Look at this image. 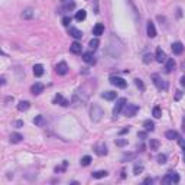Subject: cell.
Masks as SVG:
<instances>
[{
	"mask_svg": "<svg viewBox=\"0 0 185 185\" xmlns=\"http://www.w3.org/2000/svg\"><path fill=\"white\" fill-rule=\"evenodd\" d=\"M104 116V112H103V109L100 107L98 104H93L91 106V110H90V117H91V120L93 121H100L101 120V117Z\"/></svg>",
	"mask_w": 185,
	"mask_h": 185,
	"instance_id": "obj_1",
	"label": "cell"
},
{
	"mask_svg": "<svg viewBox=\"0 0 185 185\" xmlns=\"http://www.w3.org/2000/svg\"><path fill=\"white\" fill-rule=\"evenodd\" d=\"M163 184H178L179 182V175L177 172H168L165 177L162 178Z\"/></svg>",
	"mask_w": 185,
	"mask_h": 185,
	"instance_id": "obj_2",
	"label": "cell"
},
{
	"mask_svg": "<svg viewBox=\"0 0 185 185\" xmlns=\"http://www.w3.org/2000/svg\"><path fill=\"white\" fill-rule=\"evenodd\" d=\"M110 84H112V85H116L117 88H126V87H127V82L123 80L121 77H116V75H112V77H110Z\"/></svg>",
	"mask_w": 185,
	"mask_h": 185,
	"instance_id": "obj_3",
	"label": "cell"
},
{
	"mask_svg": "<svg viewBox=\"0 0 185 185\" xmlns=\"http://www.w3.org/2000/svg\"><path fill=\"white\" fill-rule=\"evenodd\" d=\"M152 80H153V84L156 85V88H158V90H166V88H168V84H166V81L162 80L159 75L153 74V75H152Z\"/></svg>",
	"mask_w": 185,
	"mask_h": 185,
	"instance_id": "obj_4",
	"label": "cell"
},
{
	"mask_svg": "<svg viewBox=\"0 0 185 185\" xmlns=\"http://www.w3.org/2000/svg\"><path fill=\"white\" fill-rule=\"evenodd\" d=\"M126 103H127V100H126V98H119V100L116 101V106H114V109H113V116H114V117L120 114V112L124 109Z\"/></svg>",
	"mask_w": 185,
	"mask_h": 185,
	"instance_id": "obj_5",
	"label": "cell"
},
{
	"mask_svg": "<svg viewBox=\"0 0 185 185\" xmlns=\"http://www.w3.org/2000/svg\"><path fill=\"white\" fill-rule=\"evenodd\" d=\"M137 112H139V107H137L136 104H126L124 106V116H127V117H135Z\"/></svg>",
	"mask_w": 185,
	"mask_h": 185,
	"instance_id": "obj_6",
	"label": "cell"
},
{
	"mask_svg": "<svg viewBox=\"0 0 185 185\" xmlns=\"http://www.w3.org/2000/svg\"><path fill=\"white\" fill-rule=\"evenodd\" d=\"M94 151H96V153L98 155V156H106V155L109 153L107 146H106L104 143H97V145L94 146Z\"/></svg>",
	"mask_w": 185,
	"mask_h": 185,
	"instance_id": "obj_7",
	"label": "cell"
},
{
	"mask_svg": "<svg viewBox=\"0 0 185 185\" xmlns=\"http://www.w3.org/2000/svg\"><path fill=\"white\" fill-rule=\"evenodd\" d=\"M43 88H45V85L42 82H35L32 87H31V93H32L33 96H39L40 93L43 91Z\"/></svg>",
	"mask_w": 185,
	"mask_h": 185,
	"instance_id": "obj_8",
	"label": "cell"
},
{
	"mask_svg": "<svg viewBox=\"0 0 185 185\" xmlns=\"http://www.w3.org/2000/svg\"><path fill=\"white\" fill-rule=\"evenodd\" d=\"M55 71L58 75H65V74L68 73V65H67V62H59V64L55 67Z\"/></svg>",
	"mask_w": 185,
	"mask_h": 185,
	"instance_id": "obj_9",
	"label": "cell"
},
{
	"mask_svg": "<svg viewBox=\"0 0 185 185\" xmlns=\"http://www.w3.org/2000/svg\"><path fill=\"white\" fill-rule=\"evenodd\" d=\"M146 32H148L149 38H155L156 36V28H155V23H153L152 20H149L148 25H146Z\"/></svg>",
	"mask_w": 185,
	"mask_h": 185,
	"instance_id": "obj_10",
	"label": "cell"
},
{
	"mask_svg": "<svg viewBox=\"0 0 185 185\" xmlns=\"http://www.w3.org/2000/svg\"><path fill=\"white\" fill-rule=\"evenodd\" d=\"M54 103H55V104L62 106V107H68V106H70V101H68L67 98H64L61 94H56L55 98H54Z\"/></svg>",
	"mask_w": 185,
	"mask_h": 185,
	"instance_id": "obj_11",
	"label": "cell"
},
{
	"mask_svg": "<svg viewBox=\"0 0 185 185\" xmlns=\"http://www.w3.org/2000/svg\"><path fill=\"white\" fill-rule=\"evenodd\" d=\"M155 59L159 62V64H162V62H165L166 61V55H165V52L162 51V48H158L156 49V54H155Z\"/></svg>",
	"mask_w": 185,
	"mask_h": 185,
	"instance_id": "obj_12",
	"label": "cell"
},
{
	"mask_svg": "<svg viewBox=\"0 0 185 185\" xmlns=\"http://www.w3.org/2000/svg\"><path fill=\"white\" fill-rule=\"evenodd\" d=\"M172 52H174L175 55H181V54L184 52V45H182L181 42H175V43H172Z\"/></svg>",
	"mask_w": 185,
	"mask_h": 185,
	"instance_id": "obj_13",
	"label": "cell"
},
{
	"mask_svg": "<svg viewBox=\"0 0 185 185\" xmlns=\"http://www.w3.org/2000/svg\"><path fill=\"white\" fill-rule=\"evenodd\" d=\"M70 51H71V54H74V55H78V54H81V51H82V46H81V43H78V42H73L71 46H70Z\"/></svg>",
	"mask_w": 185,
	"mask_h": 185,
	"instance_id": "obj_14",
	"label": "cell"
},
{
	"mask_svg": "<svg viewBox=\"0 0 185 185\" xmlns=\"http://www.w3.org/2000/svg\"><path fill=\"white\" fill-rule=\"evenodd\" d=\"M82 59H84V62H87V64H96V58L93 55V52H85V54H82Z\"/></svg>",
	"mask_w": 185,
	"mask_h": 185,
	"instance_id": "obj_15",
	"label": "cell"
},
{
	"mask_svg": "<svg viewBox=\"0 0 185 185\" xmlns=\"http://www.w3.org/2000/svg\"><path fill=\"white\" fill-rule=\"evenodd\" d=\"M104 33V25L103 23H97L94 28H93V35H96V36H100V35H103Z\"/></svg>",
	"mask_w": 185,
	"mask_h": 185,
	"instance_id": "obj_16",
	"label": "cell"
},
{
	"mask_svg": "<svg viewBox=\"0 0 185 185\" xmlns=\"http://www.w3.org/2000/svg\"><path fill=\"white\" fill-rule=\"evenodd\" d=\"M175 70V61H174V58H169V59H166V65H165V71L166 73H172Z\"/></svg>",
	"mask_w": 185,
	"mask_h": 185,
	"instance_id": "obj_17",
	"label": "cell"
},
{
	"mask_svg": "<svg viewBox=\"0 0 185 185\" xmlns=\"http://www.w3.org/2000/svg\"><path fill=\"white\" fill-rule=\"evenodd\" d=\"M68 33H70L73 38H75V39H81V38H82V32H81L80 29H77V28H70Z\"/></svg>",
	"mask_w": 185,
	"mask_h": 185,
	"instance_id": "obj_18",
	"label": "cell"
},
{
	"mask_svg": "<svg viewBox=\"0 0 185 185\" xmlns=\"http://www.w3.org/2000/svg\"><path fill=\"white\" fill-rule=\"evenodd\" d=\"M33 75L35 77H42L43 75V65L40 64L33 65Z\"/></svg>",
	"mask_w": 185,
	"mask_h": 185,
	"instance_id": "obj_19",
	"label": "cell"
},
{
	"mask_svg": "<svg viewBox=\"0 0 185 185\" xmlns=\"http://www.w3.org/2000/svg\"><path fill=\"white\" fill-rule=\"evenodd\" d=\"M33 123H35V126H38V127H43L45 126V117L43 116H36L35 119H33Z\"/></svg>",
	"mask_w": 185,
	"mask_h": 185,
	"instance_id": "obj_20",
	"label": "cell"
},
{
	"mask_svg": "<svg viewBox=\"0 0 185 185\" xmlns=\"http://www.w3.org/2000/svg\"><path fill=\"white\" fill-rule=\"evenodd\" d=\"M101 97L106 98V100H109V101H112V100H114L117 97V93H114V91H106V93L101 94Z\"/></svg>",
	"mask_w": 185,
	"mask_h": 185,
	"instance_id": "obj_21",
	"label": "cell"
},
{
	"mask_svg": "<svg viewBox=\"0 0 185 185\" xmlns=\"http://www.w3.org/2000/svg\"><path fill=\"white\" fill-rule=\"evenodd\" d=\"M143 127L146 132H153L155 130V123L152 120H145L143 121Z\"/></svg>",
	"mask_w": 185,
	"mask_h": 185,
	"instance_id": "obj_22",
	"label": "cell"
},
{
	"mask_svg": "<svg viewBox=\"0 0 185 185\" xmlns=\"http://www.w3.org/2000/svg\"><path fill=\"white\" fill-rule=\"evenodd\" d=\"M29 107H31V103H29V101H19L17 110H19V112H26Z\"/></svg>",
	"mask_w": 185,
	"mask_h": 185,
	"instance_id": "obj_23",
	"label": "cell"
},
{
	"mask_svg": "<svg viewBox=\"0 0 185 185\" xmlns=\"http://www.w3.org/2000/svg\"><path fill=\"white\" fill-rule=\"evenodd\" d=\"M22 139H23V136L20 133H12L10 135V142L12 143H19V142H22Z\"/></svg>",
	"mask_w": 185,
	"mask_h": 185,
	"instance_id": "obj_24",
	"label": "cell"
},
{
	"mask_svg": "<svg viewBox=\"0 0 185 185\" xmlns=\"http://www.w3.org/2000/svg\"><path fill=\"white\" fill-rule=\"evenodd\" d=\"M22 17L23 19H33L35 17V12H33L32 9H26V10H23V13H22Z\"/></svg>",
	"mask_w": 185,
	"mask_h": 185,
	"instance_id": "obj_25",
	"label": "cell"
},
{
	"mask_svg": "<svg viewBox=\"0 0 185 185\" xmlns=\"http://www.w3.org/2000/svg\"><path fill=\"white\" fill-rule=\"evenodd\" d=\"M165 136H166V139H169V140H174V139L178 140L179 135H178V132H175V130H168V132L165 133Z\"/></svg>",
	"mask_w": 185,
	"mask_h": 185,
	"instance_id": "obj_26",
	"label": "cell"
},
{
	"mask_svg": "<svg viewBox=\"0 0 185 185\" xmlns=\"http://www.w3.org/2000/svg\"><path fill=\"white\" fill-rule=\"evenodd\" d=\"M85 17H87V12H85V10H78V12L75 13V19H77L78 22L84 20Z\"/></svg>",
	"mask_w": 185,
	"mask_h": 185,
	"instance_id": "obj_27",
	"label": "cell"
},
{
	"mask_svg": "<svg viewBox=\"0 0 185 185\" xmlns=\"http://www.w3.org/2000/svg\"><path fill=\"white\" fill-rule=\"evenodd\" d=\"M104 177H107V171H96V172H93V178H96V179H101Z\"/></svg>",
	"mask_w": 185,
	"mask_h": 185,
	"instance_id": "obj_28",
	"label": "cell"
},
{
	"mask_svg": "<svg viewBox=\"0 0 185 185\" xmlns=\"http://www.w3.org/2000/svg\"><path fill=\"white\" fill-rule=\"evenodd\" d=\"M98 45H100V40L97 39V38L90 40V49H91V51H96V49L98 48Z\"/></svg>",
	"mask_w": 185,
	"mask_h": 185,
	"instance_id": "obj_29",
	"label": "cell"
},
{
	"mask_svg": "<svg viewBox=\"0 0 185 185\" xmlns=\"http://www.w3.org/2000/svg\"><path fill=\"white\" fill-rule=\"evenodd\" d=\"M149 146H151V151H156V149L159 148V140H156V139H151Z\"/></svg>",
	"mask_w": 185,
	"mask_h": 185,
	"instance_id": "obj_30",
	"label": "cell"
},
{
	"mask_svg": "<svg viewBox=\"0 0 185 185\" xmlns=\"http://www.w3.org/2000/svg\"><path fill=\"white\" fill-rule=\"evenodd\" d=\"M64 7H62V10H73L74 7H75V3L74 1H64Z\"/></svg>",
	"mask_w": 185,
	"mask_h": 185,
	"instance_id": "obj_31",
	"label": "cell"
},
{
	"mask_svg": "<svg viewBox=\"0 0 185 185\" xmlns=\"http://www.w3.org/2000/svg\"><path fill=\"white\" fill-rule=\"evenodd\" d=\"M90 162H91V156H88V155L81 158V165H82V166H88Z\"/></svg>",
	"mask_w": 185,
	"mask_h": 185,
	"instance_id": "obj_32",
	"label": "cell"
},
{
	"mask_svg": "<svg viewBox=\"0 0 185 185\" xmlns=\"http://www.w3.org/2000/svg\"><path fill=\"white\" fill-rule=\"evenodd\" d=\"M153 117H156V119H159V117H161L162 116V112H161V107H158V106H156V107H153Z\"/></svg>",
	"mask_w": 185,
	"mask_h": 185,
	"instance_id": "obj_33",
	"label": "cell"
},
{
	"mask_svg": "<svg viewBox=\"0 0 185 185\" xmlns=\"http://www.w3.org/2000/svg\"><path fill=\"white\" fill-rule=\"evenodd\" d=\"M133 172H135V175H139V174H142L143 172V166L142 165H135V168H133Z\"/></svg>",
	"mask_w": 185,
	"mask_h": 185,
	"instance_id": "obj_34",
	"label": "cell"
},
{
	"mask_svg": "<svg viewBox=\"0 0 185 185\" xmlns=\"http://www.w3.org/2000/svg\"><path fill=\"white\" fill-rule=\"evenodd\" d=\"M156 159H158V163L163 165V163H166V155H163V153H162V155H158Z\"/></svg>",
	"mask_w": 185,
	"mask_h": 185,
	"instance_id": "obj_35",
	"label": "cell"
},
{
	"mask_svg": "<svg viewBox=\"0 0 185 185\" xmlns=\"http://www.w3.org/2000/svg\"><path fill=\"white\" fill-rule=\"evenodd\" d=\"M135 84H136L137 88L145 90V85H143V82H142V80H140V78H136V80H135Z\"/></svg>",
	"mask_w": 185,
	"mask_h": 185,
	"instance_id": "obj_36",
	"label": "cell"
},
{
	"mask_svg": "<svg viewBox=\"0 0 185 185\" xmlns=\"http://www.w3.org/2000/svg\"><path fill=\"white\" fill-rule=\"evenodd\" d=\"M70 23H71V17H70V16H64V17H62V25H64V26H68Z\"/></svg>",
	"mask_w": 185,
	"mask_h": 185,
	"instance_id": "obj_37",
	"label": "cell"
},
{
	"mask_svg": "<svg viewBox=\"0 0 185 185\" xmlns=\"http://www.w3.org/2000/svg\"><path fill=\"white\" fill-rule=\"evenodd\" d=\"M116 145L121 148V146L127 145V140H126V139H119V140H116Z\"/></svg>",
	"mask_w": 185,
	"mask_h": 185,
	"instance_id": "obj_38",
	"label": "cell"
},
{
	"mask_svg": "<svg viewBox=\"0 0 185 185\" xmlns=\"http://www.w3.org/2000/svg\"><path fill=\"white\" fill-rule=\"evenodd\" d=\"M151 61H152V55H151V54H146L145 58H143V62H145V64H149Z\"/></svg>",
	"mask_w": 185,
	"mask_h": 185,
	"instance_id": "obj_39",
	"label": "cell"
},
{
	"mask_svg": "<svg viewBox=\"0 0 185 185\" xmlns=\"http://www.w3.org/2000/svg\"><path fill=\"white\" fill-rule=\"evenodd\" d=\"M146 136H148L146 132H139V133H137V137H140V139H146Z\"/></svg>",
	"mask_w": 185,
	"mask_h": 185,
	"instance_id": "obj_40",
	"label": "cell"
},
{
	"mask_svg": "<svg viewBox=\"0 0 185 185\" xmlns=\"http://www.w3.org/2000/svg\"><path fill=\"white\" fill-rule=\"evenodd\" d=\"M126 133H129V127H124V129H121L119 132V135H126Z\"/></svg>",
	"mask_w": 185,
	"mask_h": 185,
	"instance_id": "obj_41",
	"label": "cell"
},
{
	"mask_svg": "<svg viewBox=\"0 0 185 185\" xmlns=\"http://www.w3.org/2000/svg\"><path fill=\"white\" fill-rule=\"evenodd\" d=\"M181 97H182V93H181V91H177V96H175V100H179V98H181Z\"/></svg>",
	"mask_w": 185,
	"mask_h": 185,
	"instance_id": "obj_42",
	"label": "cell"
},
{
	"mask_svg": "<svg viewBox=\"0 0 185 185\" xmlns=\"http://www.w3.org/2000/svg\"><path fill=\"white\" fill-rule=\"evenodd\" d=\"M143 182H145V184H152V182H153V179H152V178H146V179L143 181Z\"/></svg>",
	"mask_w": 185,
	"mask_h": 185,
	"instance_id": "obj_43",
	"label": "cell"
},
{
	"mask_svg": "<svg viewBox=\"0 0 185 185\" xmlns=\"http://www.w3.org/2000/svg\"><path fill=\"white\" fill-rule=\"evenodd\" d=\"M181 85H182V87H185V75H184V77H181Z\"/></svg>",
	"mask_w": 185,
	"mask_h": 185,
	"instance_id": "obj_44",
	"label": "cell"
},
{
	"mask_svg": "<svg viewBox=\"0 0 185 185\" xmlns=\"http://www.w3.org/2000/svg\"><path fill=\"white\" fill-rule=\"evenodd\" d=\"M16 126H17V127H20V126H23V121H20V120H19V121H16Z\"/></svg>",
	"mask_w": 185,
	"mask_h": 185,
	"instance_id": "obj_45",
	"label": "cell"
},
{
	"mask_svg": "<svg viewBox=\"0 0 185 185\" xmlns=\"http://www.w3.org/2000/svg\"><path fill=\"white\" fill-rule=\"evenodd\" d=\"M1 84H3V85L6 84V78H4V77H1Z\"/></svg>",
	"mask_w": 185,
	"mask_h": 185,
	"instance_id": "obj_46",
	"label": "cell"
},
{
	"mask_svg": "<svg viewBox=\"0 0 185 185\" xmlns=\"http://www.w3.org/2000/svg\"><path fill=\"white\" fill-rule=\"evenodd\" d=\"M184 162H185V151H184Z\"/></svg>",
	"mask_w": 185,
	"mask_h": 185,
	"instance_id": "obj_47",
	"label": "cell"
},
{
	"mask_svg": "<svg viewBox=\"0 0 185 185\" xmlns=\"http://www.w3.org/2000/svg\"><path fill=\"white\" fill-rule=\"evenodd\" d=\"M61 1H67V0H61Z\"/></svg>",
	"mask_w": 185,
	"mask_h": 185,
	"instance_id": "obj_48",
	"label": "cell"
}]
</instances>
